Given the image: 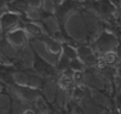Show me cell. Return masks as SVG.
Returning a JSON list of instances; mask_svg holds the SVG:
<instances>
[{
  "instance_id": "cell-7",
  "label": "cell",
  "mask_w": 121,
  "mask_h": 114,
  "mask_svg": "<svg viewBox=\"0 0 121 114\" xmlns=\"http://www.w3.org/2000/svg\"><path fill=\"white\" fill-rule=\"evenodd\" d=\"M94 7L106 20H114L117 18V9L112 0H97L94 4Z\"/></svg>"
},
{
  "instance_id": "cell-3",
  "label": "cell",
  "mask_w": 121,
  "mask_h": 114,
  "mask_svg": "<svg viewBox=\"0 0 121 114\" xmlns=\"http://www.w3.org/2000/svg\"><path fill=\"white\" fill-rule=\"evenodd\" d=\"M22 24V16L14 12L4 11L0 14V35L4 37L13 30L20 27Z\"/></svg>"
},
{
  "instance_id": "cell-12",
  "label": "cell",
  "mask_w": 121,
  "mask_h": 114,
  "mask_svg": "<svg viewBox=\"0 0 121 114\" xmlns=\"http://www.w3.org/2000/svg\"><path fill=\"white\" fill-rule=\"evenodd\" d=\"M23 29L27 33L29 38H37V39H39V38H42L44 36V32H43L42 27L36 22H29V23L24 24Z\"/></svg>"
},
{
  "instance_id": "cell-17",
  "label": "cell",
  "mask_w": 121,
  "mask_h": 114,
  "mask_svg": "<svg viewBox=\"0 0 121 114\" xmlns=\"http://www.w3.org/2000/svg\"><path fill=\"white\" fill-rule=\"evenodd\" d=\"M45 0H27L29 10H42Z\"/></svg>"
},
{
  "instance_id": "cell-1",
  "label": "cell",
  "mask_w": 121,
  "mask_h": 114,
  "mask_svg": "<svg viewBox=\"0 0 121 114\" xmlns=\"http://www.w3.org/2000/svg\"><path fill=\"white\" fill-rule=\"evenodd\" d=\"M91 48L99 56L109 51H117L120 48V39L114 32L104 29L94 39Z\"/></svg>"
},
{
  "instance_id": "cell-2",
  "label": "cell",
  "mask_w": 121,
  "mask_h": 114,
  "mask_svg": "<svg viewBox=\"0 0 121 114\" xmlns=\"http://www.w3.org/2000/svg\"><path fill=\"white\" fill-rule=\"evenodd\" d=\"M77 7H78V3L76 0H62V1L59 3V5L55 9L53 13H55L57 24H58L60 31L63 33H65V31H64L65 22L77 10Z\"/></svg>"
},
{
  "instance_id": "cell-10",
  "label": "cell",
  "mask_w": 121,
  "mask_h": 114,
  "mask_svg": "<svg viewBox=\"0 0 121 114\" xmlns=\"http://www.w3.org/2000/svg\"><path fill=\"white\" fill-rule=\"evenodd\" d=\"M39 39L43 42L46 51L50 55H52V56H60V53H62V43H60L59 40H57V39H55L52 37H49V36H43Z\"/></svg>"
},
{
  "instance_id": "cell-6",
  "label": "cell",
  "mask_w": 121,
  "mask_h": 114,
  "mask_svg": "<svg viewBox=\"0 0 121 114\" xmlns=\"http://www.w3.org/2000/svg\"><path fill=\"white\" fill-rule=\"evenodd\" d=\"M5 39H6L7 44L12 49H16V50L25 48V45L29 43V36L23 27L11 31L10 33H7L5 36Z\"/></svg>"
},
{
  "instance_id": "cell-4",
  "label": "cell",
  "mask_w": 121,
  "mask_h": 114,
  "mask_svg": "<svg viewBox=\"0 0 121 114\" xmlns=\"http://www.w3.org/2000/svg\"><path fill=\"white\" fill-rule=\"evenodd\" d=\"M77 57L83 62L86 68H99L100 56L89 45H80L76 48Z\"/></svg>"
},
{
  "instance_id": "cell-18",
  "label": "cell",
  "mask_w": 121,
  "mask_h": 114,
  "mask_svg": "<svg viewBox=\"0 0 121 114\" xmlns=\"http://www.w3.org/2000/svg\"><path fill=\"white\" fill-rule=\"evenodd\" d=\"M24 114H35V113H33L32 110H26V112H25Z\"/></svg>"
},
{
  "instance_id": "cell-9",
  "label": "cell",
  "mask_w": 121,
  "mask_h": 114,
  "mask_svg": "<svg viewBox=\"0 0 121 114\" xmlns=\"http://www.w3.org/2000/svg\"><path fill=\"white\" fill-rule=\"evenodd\" d=\"M121 60V55L117 51H109L100 56V64L99 68L108 67V68H116Z\"/></svg>"
},
{
  "instance_id": "cell-13",
  "label": "cell",
  "mask_w": 121,
  "mask_h": 114,
  "mask_svg": "<svg viewBox=\"0 0 121 114\" xmlns=\"http://www.w3.org/2000/svg\"><path fill=\"white\" fill-rule=\"evenodd\" d=\"M0 81L5 83L14 84L13 80V69L10 66H0Z\"/></svg>"
},
{
  "instance_id": "cell-15",
  "label": "cell",
  "mask_w": 121,
  "mask_h": 114,
  "mask_svg": "<svg viewBox=\"0 0 121 114\" xmlns=\"http://www.w3.org/2000/svg\"><path fill=\"white\" fill-rule=\"evenodd\" d=\"M62 56L67 57L69 61H73L75 58H77V50L76 48L67 44V43H62Z\"/></svg>"
},
{
  "instance_id": "cell-14",
  "label": "cell",
  "mask_w": 121,
  "mask_h": 114,
  "mask_svg": "<svg viewBox=\"0 0 121 114\" xmlns=\"http://www.w3.org/2000/svg\"><path fill=\"white\" fill-rule=\"evenodd\" d=\"M57 83L59 86V89H62L64 92H68L70 89H74L75 88V83H74V80L71 77H67L62 74L58 75V80H57Z\"/></svg>"
},
{
  "instance_id": "cell-5",
  "label": "cell",
  "mask_w": 121,
  "mask_h": 114,
  "mask_svg": "<svg viewBox=\"0 0 121 114\" xmlns=\"http://www.w3.org/2000/svg\"><path fill=\"white\" fill-rule=\"evenodd\" d=\"M33 70L40 77H43V76L52 77V76L58 75L56 67H53L51 63H49L46 60H44L43 57L40 55H38L35 50H33Z\"/></svg>"
},
{
  "instance_id": "cell-16",
  "label": "cell",
  "mask_w": 121,
  "mask_h": 114,
  "mask_svg": "<svg viewBox=\"0 0 121 114\" xmlns=\"http://www.w3.org/2000/svg\"><path fill=\"white\" fill-rule=\"evenodd\" d=\"M69 68L73 70V71H84L87 68H86V66L83 64V62L78 58H75V60H73V61H70V64H69Z\"/></svg>"
},
{
  "instance_id": "cell-8",
  "label": "cell",
  "mask_w": 121,
  "mask_h": 114,
  "mask_svg": "<svg viewBox=\"0 0 121 114\" xmlns=\"http://www.w3.org/2000/svg\"><path fill=\"white\" fill-rule=\"evenodd\" d=\"M13 89L17 93L18 96H20L23 100H26V101H33V100H37L39 97L38 88H33V87H30L27 84H17V83H14Z\"/></svg>"
},
{
  "instance_id": "cell-11",
  "label": "cell",
  "mask_w": 121,
  "mask_h": 114,
  "mask_svg": "<svg viewBox=\"0 0 121 114\" xmlns=\"http://www.w3.org/2000/svg\"><path fill=\"white\" fill-rule=\"evenodd\" d=\"M27 10H29L27 0H10L6 3V11L23 16L27 12Z\"/></svg>"
}]
</instances>
